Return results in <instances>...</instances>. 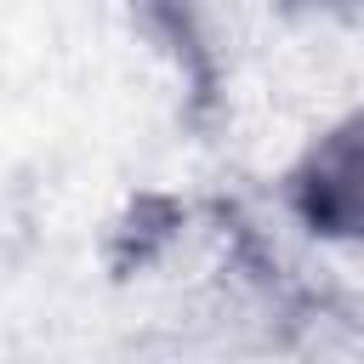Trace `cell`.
I'll return each instance as SVG.
<instances>
[{
  "mask_svg": "<svg viewBox=\"0 0 364 364\" xmlns=\"http://www.w3.org/2000/svg\"><path fill=\"white\" fill-rule=\"evenodd\" d=\"M296 210L330 239H364V114L313 142L296 171Z\"/></svg>",
  "mask_w": 364,
  "mask_h": 364,
  "instance_id": "cell-1",
  "label": "cell"
}]
</instances>
